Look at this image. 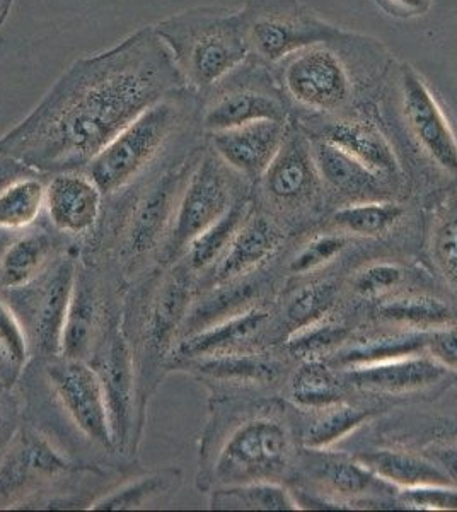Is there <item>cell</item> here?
<instances>
[{
    "label": "cell",
    "instance_id": "31",
    "mask_svg": "<svg viewBox=\"0 0 457 512\" xmlns=\"http://www.w3.org/2000/svg\"><path fill=\"white\" fill-rule=\"evenodd\" d=\"M427 332L396 333V335H382L377 338H367L359 344L343 350L336 361L342 366L359 367L376 364V362L391 361L406 355H415L425 349Z\"/></svg>",
    "mask_w": 457,
    "mask_h": 512
},
{
    "label": "cell",
    "instance_id": "46",
    "mask_svg": "<svg viewBox=\"0 0 457 512\" xmlns=\"http://www.w3.org/2000/svg\"><path fill=\"white\" fill-rule=\"evenodd\" d=\"M435 456L440 461V465L444 466L447 477L451 478V482L457 487V446L437 451Z\"/></svg>",
    "mask_w": 457,
    "mask_h": 512
},
{
    "label": "cell",
    "instance_id": "6",
    "mask_svg": "<svg viewBox=\"0 0 457 512\" xmlns=\"http://www.w3.org/2000/svg\"><path fill=\"white\" fill-rule=\"evenodd\" d=\"M232 207L229 166L212 152H205L186 178L174 214L168 253L178 255L193 239L214 226Z\"/></svg>",
    "mask_w": 457,
    "mask_h": 512
},
{
    "label": "cell",
    "instance_id": "47",
    "mask_svg": "<svg viewBox=\"0 0 457 512\" xmlns=\"http://www.w3.org/2000/svg\"><path fill=\"white\" fill-rule=\"evenodd\" d=\"M389 2L408 14H420L427 11L429 7V0H389Z\"/></svg>",
    "mask_w": 457,
    "mask_h": 512
},
{
    "label": "cell",
    "instance_id": "21",
    "mask_svg": "<svg viewBox=\"0 0 457 512\" xmlns=\"http://www.w3.org/2000/svg\"><path fill=\"white\" fill-rule=\"evenodd\" d=\"M313 159L321 178L338 192L353 197L374 195L381 188V176L355 161L347 152L326 140H319L313 147Z\"/></svg>",
    "mask_w": 457,
    "mask_h": 512
},
{
    "label": "cell",
    "instance_id": "7",
    "mask_svg": "<svg viewBox=\"0 0 457 512\" xmlns=\"http://www.w3.org/2000/svg\"><path fill=\"white\" fill-rule=\"evenodd\" d=\"M47 376L77 429L103 448H113L105 391L96 369L82 359L64 357L48 364Z\"/></svg>",
    "mask_w": 457,
    "mask_h": 512
},
{
    "label": "cell",
    "instance_id": "35",
    "mask_svg": "<svg viewBox=\"0 0 457 512\" xmlns=\"http://www.w3.org/2000/svg\"><path fill=\"white\" fill-rule=\"evenodd\" d=\"M200 373L220 381H238V383H268L277 378L278 366L263 355L227 354L205 357L198 364Z\"/></svg>",
    "mask_w": 457,
    "mask_h": 512
},
{
    "label": "cell",
    "instance_id": "8",
    "mask_svg": "<svg viewBox=\"0 0 457 512\" xmlns=\"http://www.w3.org/2000/svg\"><path fill=\"white\" fill-rule=\"evenodd\" d=\"M401 106L418 146L446 173H457V137L434 93L417 70L405 65L400 77Z\"/></svg>",
    "mask_w": 457,
    "mask_h": 512
},
{
    "label": "cell",
    "instance_id": "11",
    "mask_svg": "<svg viewBox=\"0 0 457 512\" xmlns=\"http://www.w3.org/2000/svg\"><path fill=\"white\" fill-rule=\"evenodd\" d=\"M195 163L197 159H188L174 166L173 159V164L159 173L145 190L144 197L135 209L134 221L128 233L127 248L130 255H144L156 246L169 219H174L186 178Z\"/></svg>",
    "mask_w": 457,
    "mask_h": 512
},
{
    "label": "cell",
    "instance_id": "19",
    "mask_svg": "<svg viewBox=\"0 0 457 512\" xmlns=\"http://www.w3.org/2000/svg\"><path fill=\"white\" fill-rule=\"evenodd\" d=\"M263 181L268 195L282 204H294L309 197L316 183L313 152L307 151L304 142L297 137L284 139Z\"/></svg>",
    "mask_w": 457,
    "mask_h": 512
},
{
    "label": "cell",
    "instance_id": "42",
    "mask_svg": "<svg viewBox=\"0 0 457 512\" xmlns=\"http://www.w3.org/2000/svg\"><path fill=\"white\" fill-rule=\"evenodd\" d=\"M345 250V239L342 236H319L311 243H307L296 258L290 262V270L294 274H307L311 270L323 267L326 263L333 262V258Z\"/></svg>",
    "mask_w": 457,
    "mask_h": 512
},
{
    "label": "cell",
    "instance_id": "43",
    "mask_svg": "<svg viewBox=\"0 0 457 512\" xmlns=\"http://www.w3.org/2000/svg\"><path fill=\"white\" fill-rule=\"evenodd\" d=\"M0 352L14 366H23L28 357V337L23 323L6 303L0 301Z\"/></svg>",
    "mask_w": 457,
    "mask_h": 512
},
{
    "label": "cell",
    "instance_id": "44",
    "mask_svg": "<svg viewBox=\"0 0 457 512\" xmlns=\"http://www.w3.org/2000/svg\"><path fill=\"white\" fill-rule=\"evenodd\" d=\"M403 270L394 263H374L360 272L355 279V291L362 296H381L393 287L400 286Z\"/></svg>",
    "mask_w": 457,
    "mask_h": 512
},
{
    "label": "cell",
    "instance_id": "32",
    "mask_svg": "<svg viewBox=\"0 0 457 512\" xmlns=\"http://www.w3.org/2000/svg\"><path fill=\"white\" fill-rule=\"evenodd\" d=\"M367 419H369V412L348 407L340 402L330 407L318 408L316 414L304 425L302 443L307 449H314V451L328 448L355 431Z\"/></svg>",
    "mask_w": 457,
    "mask_h": 512
},
{
    "label": "cell",
    "instance_id": "26",
    "mask_svg": "<svg viewBox=\"0 0 457 512\" xmlns=\"http://www.w3.org/2000/svg\"><path fill=\"white\" fill-rule=\"evenodd\" d=\"M98 297L93 287L77 275L74 294L70 301L69 316L65 323L62 355L69 359L86 357L94 344V332L98 328Z\"/></svg>",
    "mask_w": 457,
    "mask_h": 512
},
{
    "label": "cell",
    "instance_id": "4",
    "mask_svg": "<svg viewBox=\"0 0 457 512\" xmlns=\"http://www.w3.org/2000/svg\"><path fill=\"white\" fill-rule=\"evenodd\" d=\"M290 436L280 420L255 417L239 424L222 444L214 465L219 485L273 482L289 465Z\"/></svg>",
    "mask_w": 457,
    "mask_h": 512
},
{
    "label": "cell",
    "instance_id": "22",
    "mask_svg": "<svg viewBox=\"0 0 457 512\" xmlns=\"http://www.w3.org/2000/svg\"><path fill=\"white\" fill-rule=\"evenodd\" d=\"M359 461L377 477L388 483L410 489L432 483H452L446 472L429 460L401 451H372L360 454Z\"/></svg>",
    "mask_w": 457,
    "mask_h": 512
},
{
    "label": "cell",
    "instance_id": "9",
    "mask_svg": "<svg viewBox=\"0 0 457 512\" xmlns=\"http://www.w3.org/2000/svg\"><path fill=\"white\" fill-rule=\"evenodd\" d=\"M202 96L207 98H202L200 122L210 134L261 120L284 122L280 99L239 76L238 69Z\"/></svg>",
    "mask_w": 457,
    "mask_h": 512
},
{
    "label": "cell",
    "instance_id": "37",
    "mask_svg": "<svg viewBox=\"0 0 457 512\" xmlns=\"http://www.w3.org/2000/svg\"><path fill=\"white\" fill-rule=\"evenodd\" d=\"M292 400L302 408L318 410L340 402V386L328 367L309 361L297 371L290 384Z\"/></svg>",
    "mask_w": 457,
    "mask_h": 512
},
{
    "label": "cell",
    "instance_id": "34",
    "mask_svg": "<svg viewBox=\"0 0 457 512\" xmlns=\"http://www.w3.org/2000/svg\"><path fill=\"white\" fill-rule=\"evenodd\" d=\"M190 303V284L183 274H174L162 287L149 320L152 344L162 349L171 342Z\"/></svg>",
    "mask_w": 457,
    "mask_h": 512
},
{
    "label": "cell",
    "instance_id": "18",
    "mask_svg": "<svg viewBox=\"0 0 457 512\" xmlns=\"http://www.w3.org/2000/svg\"><path fill=\"white\" fill-rule=\"evenodd\" d=\"M282 234L267 217H249L220 258L215 282L224 284L253 272L280 248Z\"/></svg>",
    "mask_w": 457,
    "mask_h": 512
},
{
    "label": "cell",
    "instance_id": "1",
    "mask_svg": "<svg viewBox=\"0 0 457 512\" xmlns=\"http://www.w3.org/2000/svg\"><path fill=\"white\" fill-rule=\"evenodd\" d=\"M180 88L185 82L168 48L145 26L70 65L35 110L0 139V154L40 173L84 171L128 123Z\"/></svg>",
    "mask_w": 457,
    "mask_h": 512
},
{
    "label": "cell",
    "instance_id": "3",
    "mask_svg": "<svg viewBox=\"0 0 457 512\" xmlns=\"http://www.w3.org/2000/svg\"><path fill=\"white\" fill-rule=\"evenodd\" d=\"M200 113L202 94L186 86L174 89L128 123L84 171L103 195L122 192L156 163L174 137Z\"/></svg>",
    "mask_w": 457,
    "mask_h": 512
},
{
    "label": "cell",
    "instance_id": "13",
    "mask_svg": "<svg viewBox=\"0 0 457 512\" xmlns=\"http://www.w3.org/2000/svg\"><path fill=\"white\" fill-rule=\"evenodd\" d=\"M96 354L94 369L105 391L113 443H127L134 415V362L125 338L118 332L106 337Z\"/></svg>",
    "mask_w": 457,
    "mask_h": 512
},
{
    "label": "cell",
    "instance_id": "12",
    "mask_svg": "<svg viewBox=\"0 0 457 512\" xmlns=\"http://www.w3.org/2000/svg\"><path fill=\"white\" fill-rule=\"evenodd\" d=\"M76 267L70 260L53 268L38 291L29 294V332L43 354H62L65 323L76 286Z\"/></svg>",
    "mask_w": 457,
    "mask_h": 512
},
{
    "label": "cell",
    "instance_id": "28",
    "mask_svg": "<svg viewBox=\"0 0 457 512\" xmlns=\"http://www.w3.org/2000/svg\"><path fill=\"white\" fill-rule=\"evenodd\" d=\"M429 248L435 268L457 296V193L442 198L435 207Z\"/></svg>",
    "mask_w": 457,
    "mask_h": 512
},
{
    "label": "cell",
    "instance_id": "23",
    "mask_svg": "<svg viewBox=\"0 0 457 512\" xmlns=\"http://www.w3.org/2000/svg\"><path fill=\"white\" fill-rule=\"evenodd\" d=\"M52 253V239L47 234H28L14 241L0 258V286L9 291L31 286L47 268Z\"/></svg>",
    "mask_w": 457,
    "mask_h": 512
},
{
    "label": "cell",
    "instance_id": "38",
    "mask_svg": "<svg viewBox=\"0 0 457 512\" xmlns=\"http://www.w3.org/2000/svg\"><path fill=\"white\" fill-rule=\"evenodd\" d=\"M379 313L384 320L401 323L410 328L446 325L449 321L446 304L429 296L396 297L393 301L382 304Z\"/></svg>",
    "mask_w": 457,
    "mask_h": 512
},
{
    "label": "cell",
    "instance_id": "14",
    "mask_svg": "<svg viewBox=\"0 0 457 512\" xmlns=\"http://www.w3.org/2000/svg\"><path fill=\"white\" fill-rule=\"evenodd\" d=\"M212 147L229 168L246 178H263L284 144V122L261 120L214 132Z\"/></svg>",
    "mask_w": 457,
    "mask_h": 512
},
{
    "label": "cell",
    "instance_id": "36",
    "mask_svg": "<svg viewBox=\"0 0 457 512\" xmlns=\"http://www.w3.org/2000/svg\"><path fill=\"white\" fill-rule=\"evenodd\" d=\"M403 216L400 205L391 202H359L336 210L333 221L348 233L381 236L393 229Z\"/></svg>",
    "mask_w": 457,
    "mask_h": 512
},
{
    "label": "cell",
    "instance_id": "25",
    "mask_svg": "<svg viewBox=\"0 0 457 512\" xmlns=\"http://www.w3.org/2000/svg\"><path fill=\"white\" fill-rule=\"evenodd\" d=\"M215 511H290L297 504L287 490L275 482L220 485L210 497Z\"/></svg>",
    "mask_w": 457,
    "mask_h": 512
},
{
    "label": "cell",
    "instance_id": "29",
    "mask_svg": "<svg viewBox=\"0 0 457 512\" xmlns=\"http://www.w3.org/2000/svg\"><path fill=\"white\" fill-rule=\"evenodd\" d=\"M314 477L324 489L340 497H360V495L388 489V482L377 477L367 466L342 458H321L314 463Z\"/></svg>",
    "mask_w": 457,
    "mask_h": 512
},
{
    "label": "cell",
    "instance_id": "20",
    "mask_svg": "<svg viewBox=\"0 0 457 512\" xmlns=\"http://www.w3.org/2000/svg\"><path fill=\"white\" fill-rule=\"evenodd\" d=\"M326 142L347 152L355 161L364 164L372 173L384 178L398 173L400 164L388 139L371 123L342 120L326 130Z\"/></svg>",
    "mask_w": 457,
    "mask_h": 512
},
{
    "label": "cell",
    "instance_id": "5",
    "mask_svg": "<svg viewBox=\"0 0 457 512\" xmlns=\"http://www.w3.org/2000/svg\"><path fill=\"white\" fill-rule=\"evenodd\" d=\"M239 16L249 53L267 62H278L340 35L330 24L284 0H251Z\"/></svg>",
    "mask_w": 457,
    "mask_h": 512
},
{
    "label": "cell",
    "instance_id": "41",
    "mask_svg": "<svg viewBox=\"0 0 457 512\" xmlns=\"http://www.w3.org/2000/svg\"><path fill=\"white\" fill-rule=\"evenodd\" d=\"M400 501L411 509L457 511V487L452 483H432L401 490Z\"/></svg>",
    "mask_w": 457,
    "mask_h": 512
},
{
    "label": "cell",
    "instance_id": "40",
    "mask_svg": "<svg viewBox=\"0 0 457 512\" xmlns=\"http://www.w3.org/2000/svg\"><path fill=\"white\" fill-rule=\"evenodd\" d=\"M343 333L345 330L342 325L321 318L311 325L302 326L299 332L296 330V335L290 338V350L292 354L306 357L309 361L314 355H318L319 352L336 344L338 340H342Z\"/></svg>",
    "mask_w": 457,
    "mask_h": 512
},
{
    "label": "cell",
    "instance_id": "10",
    "mask_svg": "<svg viewBox=\"0 0 457 512\" xmlns=\"http://www.w3.org/2000/svg\"><path fill=\"white\" fill-rule=\"evenodd\" d=\"M284 81L292 98L313 110H338L350 96V79L342 60L319 45L292 55Z\"/></svg>",
    "mask_w": 457,
    "mask_h": 512
},
{
    "label": "cell",
    "instance_id": "16",
    "mask_svg": "<svg viewBox=\"0 0 457 512\" xmlns=\"http://www.w3.org/2000/svg\"><path fill=\"white\" fill-rule=\"evenodd\" d=\"M69 468L40 434L23 429L0 463V497L21 494L29 485L58 477Z\"/></svg>",
    "mask_w": 457,
    "mask_h": 512
},
{
    "label": "cell",
    "instance_id": "49",
    "mask_svg": "<svg viewBox=\"0 0 457 512\" xmlns=\"http://www.w3.org/2000/svg\"><path fill=\"white\" fill-rule=\"evenodd\" d=\"M7 161H9V158H6V156H2V154H0V168H2V166H4Z\"/></svg>",
    "mask_w": 457,
    "mask_h": 512
},
{
    "label": "cell",
    "instance_id": "30",
    "mask_svg": "<svg viewBox=\"0 0 457 512\" xmlns=\"http://www.w3.org/2000/svg\"><path fill=\"white\" fill-rule=\"evenodd\" d=\"M45 209V185L38 178L19 176L0 190V229H23Z\"/></svg>",
    "mask_w": 457,
    "mask_h": 512
},
{
    "label": "cell",
    "instance_id": "45",
    "mask_svg": "<svg viewBox=\"0 0 457 512\" xmlns=\"http://www.w3.org/2000/svg\"><path fill=\"white\" fill-rule=\"evenodd\" d=\"M430 359L449 371H457V326H442L427 332L425 349Z\"/></svg>",
    "mask_w": 457,
    "mask_h": 512
},
{
    "label": "cell",
    "instance_id": "15",
    "mask_svg": "<svg viewBox=\"0 0 457 512\" xmlns=\"http://www.w3.org/2000/svg\"><path fill=\"white\" fill-rule=\"evenodd\" d=\"M103 197L86 171L55 173L45 187V209L58 231L84 234L98 222Z\"/></svg>",
    "mask_w": 457,
    "mask_h": 512
},
{
    "label": "cell",
    "instance_id": "48",
    "mask_svg": "<svg viewBox=\"0 0 457 512\" xmlns=\"http://www.w3.org/2000/svg\"><path fill=\"white\" fill-rule=\"evenodd\" d=\"M12 2H14V0H0V26L6 23V19L9 18Z\"/></svg>",
    "mask_w": 457,
    "mask_h": 512
},
{
    "label": "cell",
    "instance_id": "39",
    "mask_svg": "<svg viewBox=\"0 0 457 512\" xmlns=\"http://www.w3.org/2000/svg\"><path fill=\"white\" fill-rule=\"evenodd\" d=\"M335 301V287L330 284H313L302 287L287 306V318L296 330L321 320Z\"/></svg>",
    "mask_w": 457,
    "mask_h": 512
},
{
    "label": "cell",
    "instance_id": "17",
    "mask_svg": "<svg viewBox=\"0 0 457 512\" xmlns=\"http://www.w3.org/2000/svg\"><path fill=\"white\" fill-rule=\"evenodd\" d=\"M442 367L432 359L406 355L369 366L350 367L347 379L365 393L374 395H406L429 388L439 381Z\"/></svg>",
    "mask_w": 457,
    "mask_h": 512
},
{
    "label": "cell",
    "instance_id": "33",
    "mask_svg": "<svg viewBox=\"0 0 457 512\" xmlns=\"http://www.w3.org/2000/svg\"><path fill=\"white\" fill-rule=\"evenodd\" d=\"M248 219L246 204L238 202L227 210L224 217H220L214 226H210L205 233L193 239L186 251L193 270H205L212 267L217 260L226 255L231 246L232 239L238 234L243 222Z\"/></svg>",
    "mask_w": 457,
    "mask_h": 512
},
{
    "label": "cell",
    "instance_id": "2",
    "mask_svg": "<svg viewBox=\"0 0 457 512\" xmlns=\"http://www.w3.org/2000/svg\"><path fill=\"white\" fill-rule=\"evenodd\" d=\"M152 30L168 48L186 88L207 93L249 55L239 12L193 9L162 19Z\"/></svg>",
    "mask_w": 457,
    "mask_h": 512
},
{
    "label": "cell",
    "instance_id": "27",
    "mask_svg": "<svg viewBox=\"0 0 457 512\" xmlns=\"http://www.w3.org/2000/svg\"><path fill=\"white\" fill-rule=\"evenodd\" d=\"M181 472L176 468H166L161 472L140 477L122 489L111 492L101 501L91 506L93 511H135L145 509L162 499H168L180 489Z\"/></svg>",
    "mask_w": 457,
    "mask_h": 512
},
{
    "label": "cell",
    "instance_id": "24",
    "mask_svg": "<svg viewBox=\"0 0 457 512\" xmlns=\"http://www.w3.org/2000/svg\"><path fill=\"white\" fill-rule=\"evenodd\" d=\"M267 320V313L253 309L243 315L234 316L220 325L203 328L198 333H193L178 347V354L183 359H202L212 355L227 354L231 347L243 342L255 333Z\"/></svg>",
    "mask_w": 457,
    "mask_h": 512
}]
</instances>
